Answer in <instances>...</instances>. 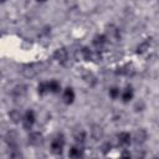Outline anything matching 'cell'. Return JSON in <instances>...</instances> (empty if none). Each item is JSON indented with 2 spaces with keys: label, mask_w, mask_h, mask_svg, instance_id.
<instances>
[{
  "label": "cell",
  "mask_w": 159,
  "mask_h": 159,
  "mask_svg": "<svg viewBox=\"0 0 159 159\" xmlns=\"http://www.w3.org/2000/svg\"><path fill=\"white\" fill-rule=\"evenodd\" d=\"M63 148H65V137L62 133H58L52 140H51V144H50V150L53 155H61L62 152H63Z\"/></svg>",
  "instance_id": "obj_1"
},
{
  "label": "cell",
  "mask_w": 159,
  "mask_h": 159,
  "mask_svg": "<svg viewBox=\"0 0 159 159\" xmlns=\"http://www.w3.org/2000/svg\"><path fill=\"white\" fill-rule=\"evenodd\" d=\"M21 122H22V127H24V129L30 130V129L32 128L34 123L36 122V114H35V112H34L32 109L26 111L25 114L22 116V120H21Z\"/></svg>",
  "instance_id": "obj_2"
},
{
  "label": "cell",
  "mask_w": 159,
  "mask_h": 159,
  "mask_svg": "<svg viewBox=\"0 0 159 159\" xmlns=\"http://www.w3.org/2000/svg\"><path fill=\"white\" fill-rule=\"evenodd\" d=\"M147 139H148V133H147V130H145L144 128H138V129L134 132V134L132 135V140H133L137 145L144 144V143L147 142Z\"/></svg>",
  "instance_id": "obj_3"
},
{
  "label": "cell",
  "mask_w": 159,
  "mask_h": 159,
  "mask_svg": "<svg viewBox=\"0 0 159 159\" xmlns=\"http://www.w3.org/2000/svg\"><path fill=\"white\" fill-rule=\"evenodd\" d=\"M27 142H29V144H31L34 147H37L43 142V135L40 132H31L27 137Z\"/></svg>",
  "instance_id": "obj_4"
},
{
  "label": "cell",
  "mask_w": 159,
  "mask_h": 159,
  "mask_svg": "<svg viewBox=\"0 0 159 159\" xmlns=\"http://www.w3.org/2000/svg\"><path fill=\"white\" fill-rule=\"evenodd\" d=\"M21 73L25 78H34L37 75V68L35 65H25L21 67Z\"/></svg>",
  "instance_id": "obj_5"
},
{
  "label": "cell",
  "mask_w": 159,
  "mask_h": 159,
  "mask_svg": "<svg viewBox=\"0 0 159 159\" xmlns=\"http://www.w3.org/2000/svg\"><path fill=\"white\" fill-rule=\"evenodd\" d=\"M104 135V130H103V127L99 125V124H92L91 125V137L94 139V140H101Z\"/></svg>",
  "instance_id": "obj_6"
},
{
  "label": "cell",
  "mask_w": 159,
  "mask_h": 159,
  "mask_svg": "<svg viewBox=\"0 0 159 159\" xmlns=\"http://www.w3.org/2000/svg\"><path fill=\"white\" fill-rule=\"evenodd\" d=\"M106 37L108 39H113V40H118L119 39V29L113 25V24H109L106 26Z\"/></svg>",
  "instance_id": "obj_7"
},
{
  "label": "cell",
  "mask_w": 159,
  "mask_h": 159,
  "mask_svg": "<svg viewBox=\"0 0 159 159\" xmlns=\"http://www.w3.org/2000/svg\"><path fill=\"white\" fill-rule=\"evenodd\" d=\"M70 159H82L83 158V148L81 145H73L68 150Z\"/></svg>",
  "instance_id": "obj_8"
},
{
  "label": "cell",
  "mask_w": 159,
  "mask_h": 159,
  "mask_svg": "<svg viewBox=\"0 0 159 159\" xmlns=\"http://www.w3.org/2000/svg\"><path fill=\"white\" fill-rule=\"evenodd\" d=\"M53 57L57 62L60 63H65L67 61V57H68V53H67V50L65 47H60L57 48L55 52H53Z\"/></svg>",
  "instance_id": "obj_9"
},
{
  "label": "cell",
  "mask_w": 159,
  "mask_h": 159,
  "mask_svg": "<svg viewBox=\"0 0 159 159\" xmlns=\"http://www.w3.org/2000/svg\"><path fill=\"white\" fill-rule=\"evenodd\" d=\"M19 138H17V134L15 133V132H9L7 134H6V137H5V140H6V143H7V145L11 148V149H17V143H19V140H17Z\"/></svg>",
  "instance_id": "obj_10"
},
{
  "label": "cell",
  "mask_w": 159,
  "mask_h": 159,
  "mask_svg": "<svg viewBox=\"0 0 159 159\" xmlns=\"http://www.w3.org/2000/svg\"><path fill=\"white\" fill-rule=\"evenodd\" d=\"M117 142L119 145L122 147H127L132 142V135L128 133V132H120L118 135H117Z\"/></svg>",
  "instance_id": "obj_11"
},
{
  "label": "cell",
  "mask_w": 159,
  "mask_h": 159,
  "mask_svg": "<svg viewBox=\"0 0 159 159\" xmlns=\"http://www.w3.org/2000/svg\"><path fill=\"white\" fill-rule=\"evenodd\" d=\"M26 93H27V87L25 84H16L12 88V96L15 98L21 99V98H24L26 96Z\"/></svg>",
  "instance_id": "obj_12"
},
{
  "label": "cell",
  "mask_w": 159,
  "mask_h": 159,
  "mask_svg": "<svg viewBox=\"0 0 159 159\" xmlns=\"http://www.w3.org/2000/svg\"><path fill=\"white\" fill-rule=\"evenodd\" d=\"M75 91L71 88V87H67V88H65V91H63V94H62V99H63V102L66 103V104H71L73 101H75Z\"/></svg>",
  "instance_id": "obj_13"
},
{
  "label": "cell",
  "mask_w": 159,
  "mask_h": 159,
  "mask_svg": "<svg viewBox=\"0 0 159 159\" xmlns=\"http://www.w3.org/2000/svg\"><path fill=\"white\" fill-rule=\"evenodd\" d=\"M133 97H134V92H133L132 86H127L123 92H120V98H122L123 103H128L129 101L133 99Z\"/></svg>",
  "instance_id": "obj_14"
},
{
  "label": "cell",
  "mask_w": 159,
  "mask_h": 159,
  "mask_svg": "<svg viewBox=\"0 0 159 159\" xmlns=\"http://www.w3.org/2000/svg\"><path fill=\"white\" fill-rule=\"evenodd\" d=\"M73 139H75V142H76L77 145H81L82 147L86 143V133H84V130H82V129L76 130L75 134H73Z\"/></svg>",
  "instance_id": "obj_15"
},
{
  "label": "cell",
  "mask_w": 159,
  "mask_h": 159,
  "mask_svg": "<svg viewBox=\"0 0 159 159\" xmlns=\"http://www.w3.org/2000/svg\"><path fill=\"white\" fill-rule=\"evenodd\" d=\"M92 43H93L97 48H102V47L107 43V37H106V35H103V34L96 35V36L93 37V40H92Z\"/></svg>",
  "instance_id": "obj_16"
},
{
  "label": "cell",
  "mask_w": 159,
  "mask_h": 159,
  "mask_svg": "<svg viewBox=\"0 0 159 159\" xmlns=\"http://www.w3.org/2000/svg\"><path fill=\"white\" fill-rule=\"evenodd\" d=\"M47 87H48V92L51 93H60L61 92V83L57 80H51L47 82Z\"/></svg>",
  "instance_id": "obj_17"
},
{
  "label": "cell",
  "mask_w": 159,
  "mask_h": 159,
  "mask_svg": "<svg viewBox=\"0 0 159 159\" xmlns=\"http://www.w3.org/2000/svg\"><path fill=\"white\" fill-rule=\"evenodd\" d=\"M9 119H10L12 123L17 124V123H20V122L22 120V114H21V112L17 111V109H11V111L9 112Z\"/></svg>",
  "instance_id": "obj_18"
},
{
  "label": "cell",
  "mask_w": 159,
  "mask_h": 159,
  "mask_svg": "<svg viewBox=\"0 0 159 159\" xmlns=\"http://www.w3.org/2000/svg\"><path fill=\"white\" fill-rule=\"evenodd\" d=\"M81 56H82V58L84 60V61H91L92 58H93V52L88 48V47H82L81 48Z\"/></svg>",
  "instance_id": "obj_19"
},
{
  "label": "cell",
  "mask_w": 159,
  "mask_h": 159,
  "mask_svg": "<svg viewBox=\"0 0 159 159\" xmlns=\"http://www.w3.org/2000/svg\"><path fill=\"white\" fill-rule=\"evenodd\" d=\"M83 80H84V82L88 83L89 86H93V84L96 83V77H94V75H93L92 72H89V71L83 75Z\"/></svg>",
  "instance_id": "obj_20"
},
{
  "label": "cell",
  "mask_w": 159,
  "mask_h": 159,
  "mask_svg": "<svg viewBox=\"0 0 159 159\" xmlns=\"http://www.w3.org/2000/svg\"><path fill=\"white\" fill-rule=\"evenodd\" d=\"M37 93L40 96H45L46 93H48V87H47V82H40L37 86Z\"/></svg>",
  "instance_id": "obj_21"
},
{
  "label": "cell",
  "mask_w": 159,
  "mask_h": 159,
  "mask_svg": "<svg viewBox=\"0 0 159 159\" xmlns=\"http://www.w3.org/2000/svg\"><path fill=\"white\" fill-rule=\"evenodd\" d=\"M108 93H109V97H111V98L117 99V98H119V96H120V89H119L118 87H111Z\"/></svg>",
  "instance_id": "obj_22"
},
{
  "label": "cell",
  "mask_w": 159,
  "mask_h": 159,
  "mask_svg": "<svg viewBox=\"0 0 159 159\" xmlns=\"http://www.w3.org/2000/svg\"><path fill=\"white\" fill-rule=\"evenodd\" d=\"M149 45H150L149 41H144V42H142V43L137 47V52H138V53H143V52H145L147 50H149Z\"/></svg>",
  "instance_id": "obj_23"
},
{
  "label": "cell",
  "mask_w": 159,
  "mask_h": 159,
  "mask_svg": "<svg viewBox=\"0 0 159 159\" xmlns=\"http://www.w3.org/2000/svg\"><path fill=\"white\" fill-rule=\"evenodd\" d=\"M9 159H24V155H22V153H21L20 150L12 149V152H11V154H10V157H9Z\"/></svg>",
  "instance_id": "obj_24"
},
{
  "label": "cell",
  "mask_w": 159,
  "mask_h": 159,
  "mask_svg": "<svg viewBox=\"0 0 159 159\" xmlns=\"http://www.w3.org/2000/svg\"><path fill=\"white\" fill-rule=\"evenodd\" d=\"M144 108H145V104H144V102H143V101L137 102V103H135V106H134V111H135V112H142Z\"/></svg>",
  "instance_id": "obj_25"
},
{
  "label": "cell",
  "mask_w": 159,
  "mask_h": 159,
  "mask_svg": "<svg viewBox=\"0 0 159 159\" xmlns=\"http://www.w3.org/2000/svg\"><path fill=\"white\" fill-rule=\"evenodd\" d=\"M134 159H145V152L142 150V149L137 150L135 154H134Z\"/></svg>",
  "instance_id": "obj_26"
},
{
  "label": "cell",
  "mask_w": 159,
  "mask_h": 159,
  "mask_svg": "<svg viewBox=\"0 0 159 159\" xmlns=\"http://www.w3.org/2000/svg\"><path fill=\"white\" fill-rule=\"evenodd\" d=\"M120 159H133V157H132V154L129 153V150L124 149V150L122 152V154H120Z\"/></svg>",
  "instance_id": "obj_27"
},
{
  "label": "cell",
  "mask_w": 159,
  "mask_h": 159,
  "mask_svg": "<svg viewBox=\"0 0 159 159\" xmlns=\"http://www.w3.org/2000/svg\"><path fill=\"white\" fill-rule=\"evenodd\" d=\"M111 148H112L111 143H108V142H107V143H104V144L102 145V152H103L104 154H107V153L111 150Z\"/></svg>",
  "instance_id": "obj_28"
},
{
  "label": "cell",
  "mask_w": 159,
  "mask_h": 159,
  "mask_svg": "<svg viewBox=\"0 0 159 159\" xmlns=\"http://www.w3.org/2000/svg\"><path fill=\"white\" fill-rule=\"evenodd\" d=\"M153 159H158V158H157V157H155V158H153Z\"/></svg>",
  "instance_id": "obj_29"
}]
</instances>
